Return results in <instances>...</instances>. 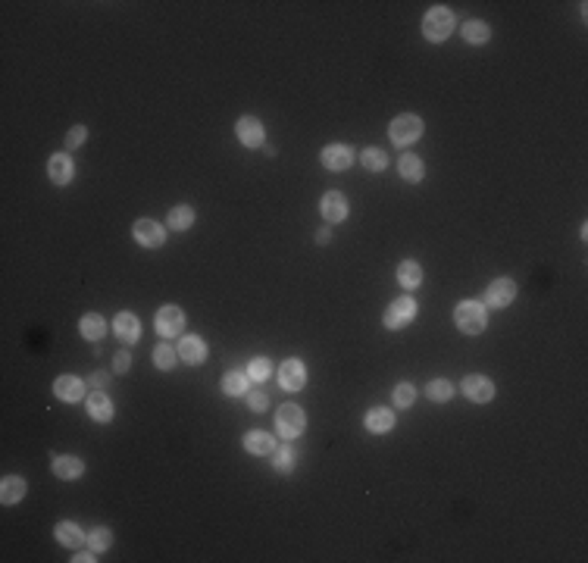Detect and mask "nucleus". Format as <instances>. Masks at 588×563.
<instances>
[{
  "instance_id": "obj_28",
  "label": "nucleus",
  "mask_w": 588,
  "mask_h": 563,
  "mask_svg": "<svg viewBox=\"0 0 588 563\" xmlns=\"http://www.w3.org/2000/svg\"><path fill=\"white\" fill-rule=\"evenodd\" d=\"M247 379H251V375L241 373V370L225 373V379H222V392H225V394H232V397L244 394V392H247Z\"/></svg>"
},
{
  "instance_id": "obj_36",
  "label": "nucleus",
  "mask_w": 588,
  "mask_h": 563,
  "mask_svg": "<svg viewBox=\"0 0 588 563\" xmlns=\"http://www.w3.org/2000/svg\"><path fill=\"white\" fill-rule=\"evenodd\" d=\"M294 467V454L288 448H276V470L278 472H288Z\"/></svg>"
},
{
  "instance_id": "obj_22",
  "label": "nucleus",
  "mask_w": 588,
  "mask_h": 563,
  "mask_svg": "<svg viewBox=\"0 0 588 563\" xmlns=\"http://www.w3.org/2000/svg\"><path fill=\"white\" fill-rule=\"evenodd\" d=\"M397 172H401V178H404V182H423L426 166H423V160H419V157L404 154L401 160H397Z\"/></svg>"
},
{
  "instance_id": "obj_39",
  "label": "nucleus",
  "mask_w": 588,
  "mask_h": 563,
  "mask_svg": "<svg viewBox=\"0 0 588 563\" xmlns=\"http://www.w3.org/2000/svg\"><path fill=\"white\" fill-rule=\"evenodd\" d=\"M129 363H132V360H129L125 351H119V354L113 357V370H116V373H125V370H129Z\"/></svg>"
},
{
  "instance_id": "obj_5",
  "label": "nucleus",
  "mask_w": 588,
  "mask_h": 563,
  "mask_svg": "<svg viewBox=\"0 0 588 563\" xmlns=\"http://www.w3.org/2000/svg\"><path fill=\"white\" fill-rule=\"evenodd\" d=\"M413 317H417V300H413L410 295H404L385 310V326L388 329H404V326L413 322Z\"/></svg>"
},
{
  "instance_id": "obj_38",
  "label": "nucleus",
  "mask_w": 588,
  "mask_h": 563,
  "mask_svg": "<svg viewBox=\"0 0 588 563\" xmlns=\"http://www.w3.org/2000/svg\"><path fill=\"white\" fill-rule=\"evenodd\" d=\"M247 404H251V410H257V413H260V410H266V407H269V397L263 394V392H251V394H247Z\"/></svg>"
},
{
  "instance_id": "obj_12",
  "label": "nucleus",
  "mask_w": 588,
  "mask_h": 563,
  "mask_svg": "<svg viewBox=\"0 0 588 563\" xmlns=\"http://www.w3.org/2000/svg\"><path fill=\"white\" fill-rule=\"evenodd\" d=\"M351 163H354V150L348 144H329L326 150H322V166L332 169V172L348 169Z\"/></svg>"
},
{
  "instance_id": "obj_25",
  "label": "nucleus",
  "mask_w": 588,
  "mask_h": 563,
  "mask_svg": "<svg viewBox=\"0 0 588 563\" xmlns=\"http://www.w3.org/2000/svg\"><path fill=\"white\" fill-rule=\"evenodd\" d=\"M397 282H401L407 291L419 288V282H423V266H419V263H413V260H404L401 266H397Z\"/></svg>"
},
{
  "instance_id": "obj_24",
  "label": "nucleus",
  "mask_w": 588,
  "mask_h": 563,
  "mask_svg": "<svg viewBox=\"0 0 588 563\" xmlns=\"http://www.w3.org/2000/svg\"><path fill=\"white\" fill-rule=\"evenodd\" d=\"M79 329H81V335H85L88 341H101V338L107 335V322H103L101 313H88V317H81Z\"/></svg>"
},
{
  "instance_id": "obj_16",
  "label": "nucleus",
  "mask_w": 588,
  "mask_h": 563,
  "mask_svg": "<svg viewBox=\"0 0 588 563\" xmlns=\"http://www.w3.org/2000/svg\"><path fill=\"white\" fill-rule=\"evenodd\" d=\"M179 357L191 366H200L203 360H207V344H203L198 335H188V338H182V344H179Z\"/></svg>"
},
{
  "instance_id": "obj_23",
  "label": "nucleus",
  "mask_w": 588,
  "mask_h": 563,
  "mask_svg": "<svg viewBox=\"0 0 588 563\" xmlns=\"http://www.w3.org/2000/svg\"><path fill=\"white\" fill-rule=\"evenodd\" d=\"M113 329H116V335L123 338L125 344L138 341V332H141V326H138V317H132V313H119V317L113 319Z\"/></svg>"
},
{
  "instance_id": "obj_15",
  "label": "nucleus",
  "mask_w": 588,
  "mask_h": 563,
  "mask_svg": "<svg viewBox=\"0 0 588 563\" xmlns=\"http://www.w3.org/2000/svg\"><path fill=\"white\" fill-rule=\"evenodd\" d=\"M244 450H251L257 457H269V454H276V438L263 429H254L244 435Z\"/></svg>"
},
{
  "instance_id": "obj_20",
  "label": "nucleus",
  "mask_w": 588,
  "mask_h": 563,
  "mask_svg": "<svg viewBox=\"0 0 588 563\" xmlns=\"http://www.w3.org/2000/svg\"><path fill=\"white\" fill-rule=\"evenodd\" d=\"M22 498H26V479L4 476V482H0V501H4V504H19Z\"/></svg>"
},
{
  "instance_id": "obj_40",
  "label": "nucleus",
  "mask_w": 588,
  "mask_h": 563,
  "mask_svg": "<svg viewBox=\"0 0 588 563\" xmlns=\"http://www.w3.org/2000/svg\"><path fill=\"white\" fill-rule=\"evenodd\" d=\"M88 382H91L94 388H103V385H107V373H94V375H91V379H88Z\"/></svg>"
},
{
  "instance_id": "obj_3",
  "label": "nucleus",
  "mask_w": 588,
  "mask_h": 563,
  "mask_svg": "<svg viewBox=\"0 0 588 563\" xmlns=\"http://www.w3.org/2000/svg\"><path fill=\"white\" fill-rule=\"evenodd\" d=\"M423 119L419 116H413V113H404V116H395L391 119V125H388V135H391V141L395 144H413V141L423 135Z\"/></svg>"
},
{
  "instance_id": "obj_26",
  "label": "nucleus",
  "mask_w": 588,
  "mask_h": 563,
  "mask_svg": "<svg viewBox=\"0 0 588 563\" xmlns=\"http://www.w3.org/2000/svg\"><path fill=\"white\" fill-rule=\"evenodd\" d=\"M57 542L60 545H66V547H79L81 542H85V535H81V529L75 523H69V520H63V523H57Z\"/></svg>"
},
{
  "instance_id": "obj_11",
  "label": "nucleus",
  "mask_w": 588,
  "mask_h": 563,
  "mask_svg": "<svg viewBox=\"0 0 588 563\" xmlns=\"http://www.w3.org/2000/svg\"><path fill=\"white\" fill-rule=\"evenodd\" d=\"M235 132H238V141L244 147H260L263 144V123L257 116H241Z\"/></svg>"
},
{
  "instance_id": "obj_21",
  "label": "nucleus",
  "mask_w": 588,
  "mask_h": 563,
  "mask_svg": "<svg viewBox=\"0 0 588 563\" xmlns=\"http://www.w3.org/2000/svg\"><path fill=\"white\" fill-rule=\"evenodd\" d=\"M81 472H85V463H81L79 457H72V454L54 457V476H60V479H79Z\"/></svg>"
},
{
  "instance_id": "obj_13",
  "label": "nucleus",
  "mask_w": 588,
  "mask_h": 563,
  "mask_svg": "<svg viewBox=\"0 0 588 563\" xmlns=\"http://www.w3.org/2000/svg\"><path fill=\"white\" fill-rule=\"evenodd\" d=\"M320 207H322V216H326L329 222H341L344 216H348V200H344L341 191H326Z\"/></svg>"
},
{
  "instance_id": "obj_37",
  "label": "nucleus",
  "mask_w": 588,
  "mask_h": 563,
  "mask_svg": "<svg viewBox=\"0 0 588 563\" xmlns=\"http://www.w3.org/2000/svg\"><path fill=\"white\" fill-rule=\"evenodd\" d=\"M85 138H88V129H85V125H72L69 135H66V147H69V150H72V147H79Z\"/></svg>"
},
{
  "instance_id": "obj_18",
  "label": "nucleus",
  "mask_w": 588,
  "mask_h": 563,
  "mask_svg": "<svg viewBox=\"0 0 588 563\" xmlns=\"http://www.w3.org/2000/svg\"><path fill=\"white\" fill-rule=\"evenodd\" d=\"M54 394L60 397V401H79L81 394H85V382L81 379H75V375H60V379L54 382Z\"/></svg>"
},
{
  "instance_id": "obj_32",
  "label": "nucleus",
  "mask_w": 588,
  "mask_h": 563,
  "mask_svg": "<svg viewBox=\"0 0 588 563\" xmlns=\"http://www.w3.org/2000/svg\"><path fill=\"white\" fill-rule=\"evenodd\" d=\"M176 360H179V351L169 348V344H157V348H154V363L160 366V370H172Z\"/></svg>"
},
{
  "instance_id": "obj_10",
  "label": "nucleus",
  "mask_w": 588,
  "mask_h": 563,
  "mask_svg": "<svg viewBox=\"0 0 588 563\" xmlns=\"http://www.w3.org/2000/svg\"><path fill=\"white\" fill-rule=\"evenodd\" d=\"M514 297H516L514 279H494L485 291V307H507Z\"/></svg>"
},
{
  "instance_id": "obj_19",
  "label": "nucleus",
  "mask_w": 588,
  "mask_h": 563,
  "mask_svg": "<svg viewBox=\"0 0 588 563\" xmlns=\"http://www.w3.org/2000/svg\"><path fill=\"white\" fill-rule=\"evenodd\" d=\"M85 404H88V416L97 419V423H110V419H113V401L101 392V388H97V392L88 397Z\"/></svg>"
},
{
  "instance_id": "obj_1",
  "label": "nucleus",
  "mask_w": 588,
  "mask_h": 563,
  "mask_svg": "<svg viewBox=\"0 0 588 563\" xmlns=\"http://www.w3.org/2000/svg\"><path fill=\"white\" fill-rule=\"evenodd\" d=\"M454 322H457V329L460 332H466V335H479L482 329H485V304H479V300H460L457 304V310H454Z\"/></svg>"
},
{
  "instance_id": "obj_17",
  "label": "nucleus",
  "mask_w": 588,
  "mask_h": 563,
  "mask_svg": "<svg viewBox=\"0 0 588 563\" xmlns=\"http://www.w3.org/2000/svg\"><path fill=\"white\" fill-rule=\"evenodd\" d=\"M363 426L369 432H375V435H385V432L395 429V413L385 410V407H373L363 416Z\"/></svg>"
},
{
  "instance_id": "obj_2",
  "label": "nucleus",
  "mask_w": 588,
  "mask_h": 563,
  "mask_svg": "<svg viewBox=\"0 0 588 563\" xmlns=\"http://www.w3.org/2000/svg\"><path fill=\"white\" fill-rule=\"evenodd\" d=\"M451 32H454V13L448 6H432L423 19V35L429 41H444Z\"/></svg>"
},
{
  "instance_id": "obj_35",
  "label": "nucleus",
  "mask_w": 588,
  "mask_h": 563,
  "mask_svg": "<svg viewBox=\"0 0 588 563\" xmlns=\"http://www.w3.org/2000/svg\"><path fill=\"white\" fill-rule=\"evenodd\" d=\"M247 375H251V379H257V382L269 379V360H266V357L251 360V366H247Z\"/></svg>"
},
{
  "instance_id": "obj_34",
  "label": "nucleus",
  "mask_w": 588,
  "mask_h": 563,
  "mask_svg": "<svg viewBox=\"0 0 588 563\" xmlns=\"http://www.w3.org/2000/svg\"><path fill=\"white\" fill-rule=\"evenodd\" d=\"M413 401H417V388L413 385H397L395 388V407H413Z\"/></svg>"
},
{
  "instance_id": "obj_33",
  "label": "nucleus",
  "mask_w": 588,
  "mask_h": 563,
  "mask_svg": "<svg viewBox=\"0 0 588 563\" xmlns=\"http://www.w3.org/2000/svg\"><path fill=\"white\" fill-rule=\"evenodd\" d=\"M88 545H91V551L94 554H101V551H107V547L113 545V535H110V529L107 525H97V529L88 535Z\"/></svg>"
},
{
  "instance_id": "obj_29",
  "label": "nucleus",
  "mask_w": 588,
  "mask_h": 563,
  "mask_svg": "<svg viewBox=\"0 0 588 563\" xmlns=\"http://www.w3.org/2000/svg\"><path fill=\"white\" fill-rule=\"evenodd\" d=\"M194 222V207H188V204H179V207H172L169 210V229H176V232H185L188 225Z\"/></svg>"
},
{
  "instance_id": "obj_42",
  "label": "nucleus",
  "mask_w": 588,
  "mask_h": 563,
  "mask_svg": "<svg viewBox=\"0 0 588 563\" xmlns=\"http://www.w3.org/2000/svg\"><path fill=\"white\" fill-rule=\"evenodd\" d=\"M75 560H79V563H88V560H94V551H91V554H79V557H75Z\"/></svg>"
},
{
  "instance_id": "obj_6",
  "label": "nucleus",
  "mask_w": 588,
  "mask_h": 563,
  "mask_svg": "<svg viewBox=\"0 0 588 563\" xmlns=\"http://www.w3.org/2000/svg\"><path fill=\"white\" fill-rule=\"evenodd\" d=\"M182 329H185V313L179 310L176 304L160 307V313H157V332L163 338H172V335L182 332Z\"/></svg>"
},
{
  "instance_id": "obj_7",
  "label": "nucleus",
  "mask_w": 588,
  "mask_h": 563,
  "mask_svg": "<svg viewBox=\"0 0 588 563\" xmlns=\"http://www.w3.org/2000/svg\"><path fill=\"white\" fill-rule=\"evenodd\" d=\"M460 388H463V394L476 404H488L494 397V382L488 379V375H466Z\"/></svg>"
},
{
  "instance_id": "obj_30",
  "label": "nucleus",
  "mask_w": 588,
  "mask_h": 563,
  "mask_svg": "<svg viewBox=\"0 0 588 563\" xmlns=\"http://www.w3.org/2000/svg\"><path fill=\"white\" fill-rule=\"evenodd\" d=\"M360 163H363L369 172H382L388 166V157H385V150H379V147H366L363 154H360Z\"/></svg>"
},
{
  "instance_id": "obj_14",
  "label": "nucleus",
  "mask_w": 588,
  "mask_h": 563,
  "mask_svg": "<svg viewBox=\"0 0 588 563\" xmlns=\"http://www.w3.org/2000/svg\"><path fill=\"white\" fill-rule=\"evenodd\" d=\"M47 176H50V182H54V185H69L72 176H75L72 160L66 154H54V157H50V163H47Z\"/></svg>"
},
{
  "instance_id": "obj_27",
  "label": "nucleus",
  "mask_w": 588,
  "mask_h": 563,
  "mask_svg": "<svg viewBox=\"0 0 588 563\" xmlns=\"http://www.w3.org/2000/svg\"><path fill=\"white\" fill-rule=\"evenodd\" d=\"M463 38H466V44H485L492 38V28H488V22L473 19L463 25Z\"/></svg>"
},
{
  "instance_id": "obj_8",
  "label": "nucleus",
  "mask_w": 588,
  "mask_h": 563,
  "mask_svg": "<svg viewBox=\"0 0 588 563\" xmlns=\"http://www.w3.org/2000/svg\"><path fill=\"white\" fill-rule=\"evenodd\" d=\"M278 382H282L285 392H300L307 382V370L300 360H285L282 366H278Z\"/></svg>"
},
{
  "instance_id": "obj_4",
  "label": "nucleus",
  "mask_w": 588,
  "mask_h": 563,
  "mask_svg": "<svg viewBox=\"0 0 588 563\" xmlns=\"http://www.w3.org/2000/svg\"><path fill=\"white\" fill-rule=\"evenodd\" d=\"M307 426V416L300 407H294V404H285V407H278L276 413V432L282 435V438H294V435H300Z\"/></svg>"
},
{
  "instance_id": "obj_9",
  "label": "nucleus",
  "mask_w": 588,
  "mask_h": 563,
  "mask_svg": "<svg viewBox=\"0 0 588 563\" xmlns=\"http://www.w3.org/2000/svg\"><path fill=\"white\" fill-rule=\"evenodd\" d=\"M132 232H135V241L145 244V247H160L166 241L163 225L154 222V220H138V222L132 225Z\"/></svg>"
},
{
  "instance_id": "obj_31",
  "label": "nucleus",
  "mask_w": 588,
  "mask_h": 563,
  "mask_svg": "<svg viewBox=\"0 0 588 563\" xmlns=\"http://www.w3.org/2000/svg\"><path fill=\"white\" fill-rule=\"evenodd\" d=\"M426 394L432 397V401L444 404V401H451V397H454V385H451L448 379H432V382H429V388H426Z\"/></svg>"
},
{
  "instance_id": "obj_41",
  "label": "nucleus",
  "mask_w": 588,
  "mask_h": 563,
  "mask_svg": "<svg viewBox=\"0 0 588 563\" xmlns=\"http://www.w3.org/2000/svg\"><path fill=\"white\" fill-rule=\"evenodd\" d=\"M329 238H332V232H329V229H320V232H316V241H320V244H326Z\"/></svg>"
}]
</instances>
